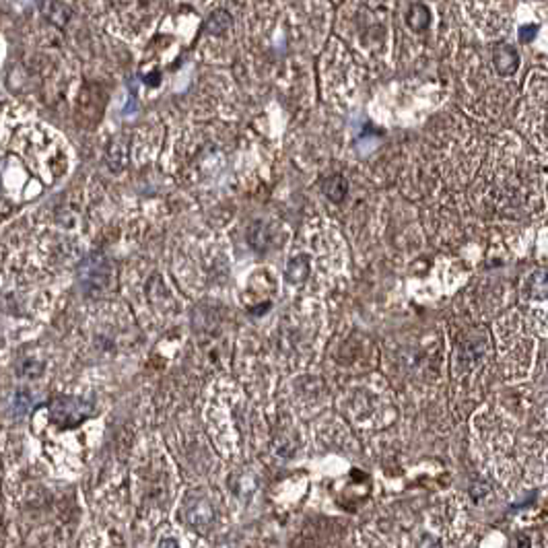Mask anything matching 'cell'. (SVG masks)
I'll list each match as a JSON object with an SVG mask.
<instances>
[{
	"instance_id": "3957f363",
	"label": "cell",
	"mask_w": 548,
	"mask_h": 548,
	"mask_svg": "<svg viewBox=\"0 0 548 548\" xmlns=\"http://www.w3.org/2000/svg\"><path fill=\"white\" fill-rule=\"evenodd\" d=\"M493 62H495V68L501 76H512L518 72V66H520V54L514 45L509 43H501L495 54H493Z\"/></svg>"
},
{
	"instance_id": "52a82bcc",
	"label": "cell",
	"mask_w": 548,
	"mask_h": 548,
	"mask_svg": "<svg viewBox=\"0 0 548 548\" xmlns=\"http://www.w3.org/2000/svg\"><path fill=\"white\" fill-rule=\"evenodd\" d=\"M419 548H441V547H439V540H435L433 536H425V538H423V545Z\"/></svg>"
},
{
	"instance_id": "277c9868",
	"label": "cell",
	"mask_w": 548,
	"mask_h": 548,
	"mask_svg": "<svg viewBox=\"0 0 548 548\" xmlns=\"http://www.w3.org/2000/svg\"><path fill=\"white\" fill-rule=\"evenodd\" d=\"M530 291L534 297L538 299H545L548 297V273L547 271H538V273L532 274V280H530Z\"/></svg>"
},
{
	"instance_id": "5b68a950",
	"label": "cell",
	"mask_w": 548,
	"mask_h": 548,
	"mask_svg": "<svg viewBox=\"0 0 548 548\" xmlns=\"http://www.w3.org/2000/svg\"><path fill=\"white\" fill-rule=\"evenodd\" d=\"M408 23L414 27V29H421V25H423V29L429 25V10L423 6V4H414L412 6V12H410V17H408Z\"/></svg>"
},
{
	"instance_id": "6da1fadb",
	"label": "cell",
	"mask_w": 548,
	"mask_h": 548,
	"mask_svg": "<svg viewBox=\"0 0 548 548\" xmlns=\"http://www.w3.org/2000/svg\"><path fill=\"white\" fill-rule=\"evenodd\" d=\"M91 414V404L81 398H58L50 404V417L62 427H74Z\"/></svg>"
},
{
	"instance_id": "ba28073f",
	"label": "cell",
	"mask_w": 548,
	"mask_h": 548,
	"mask_svg": "<svg viewBox=\"0 0 548 548\" xmlns=\"http://www.w3.org/2000/svg\"><path fill=\"white\" fill-rule=\"evenodd\" d=\"M17 402H19V406H17V408H19V412H25V408L29 406V400H27V396H25V394H19V396H17Z\"/></svg>"
},
{
	"instance_id": "9c48e42d",
	"label": "cell",
	"mask_w": 548,
	"mask_h": 548,
	"mask_svg": "<svg viewBox=\"0 0 548 548\" xmlns=\"http://www.w3.org/2000/svg\"><path fill=\"white\" fill-rule=\"evenodd\" d=\"M159 548H178V545H176V540L167 538V540H161V545H159Z\"/></svg>"
},
{
	"instance_id": "8992f818",
	"label": "cell",
	"mask_w": 548,
	"mask_h": 548,
	"mask_svg": "<svg viewBox=\"0 0 548 548\" xmlns=\"http://www.w3.org/2000/svg\"><path fill=\"white\" fill-rule=\"evenodd\" d=\"M538 25L536 23H532V25H522L520 27V31H518V37H520V41L522 43H530L536 35H538Z\"/></svg>"
},
{
	"instance_id": "7a4b0ae2",
	"label": "cell",
	"mask_w": 548,
	"mask_h": 548,
	"mask_svg": "<svg viewBox=\"0 0 548 548\" xmlns=\"http://www.w3.org/2000/svg\"><path fill=\"white\" fill-rule=\"evenodd\" d=\"M109 278H112V268H109V264H107V260L103 256L93 254L85 262L83 276H81V282H83L85 291L99 293V291H103L109 284Z\"/></svg>"
}]
</instances>
